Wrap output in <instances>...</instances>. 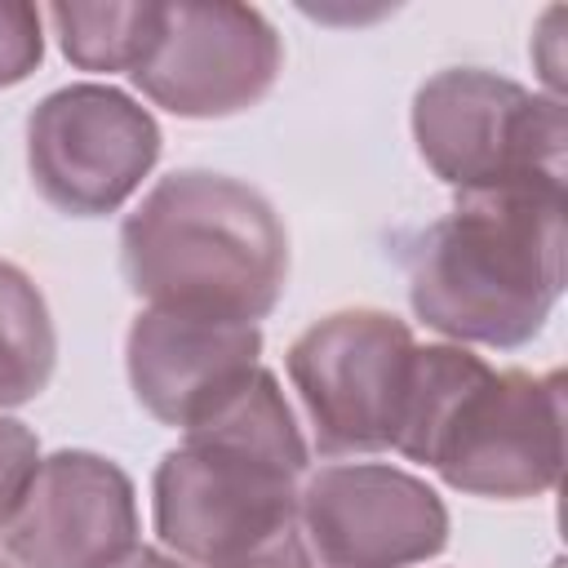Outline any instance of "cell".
<instances>
[{
    "mask_svg": "<svg viewBox=\"0 0 568 568\" xmlns=\"http://www.w3.org/2000/svg\"><path fill=\"white\" fill-rule=\"evenodd\" d=\"M311 470L280 377L253 368L182 430L151 475V524L186 568H315L297 488Z\"/></svg>",
    "mask_w": 568,
    "mask_h": 568,
    "instance_id": "obj_1",
    "label": "cell"
},
{
    "mask_svg": "<svg viewBox=\"0 0 568 568\" xmlns=\"http://www.w3.org/2000/svg\"><path fill=\"white\" fill-rule=\"evenodd\" d=\"M399 262L413 315L453 346H528L564 293V191L457 195Z\"/></svg>",
    "mask_w": 568,
    "mask_h": 568,
    "instance_id": "obj_2",
    "label": "cell"
},
{
    "mask_svg": "<svg viewBox=\"0 0 568 568\" xmlns=\"http://www.w3.org/2000/svg\"><path fill=\"white\" fill-rule=\"evenodd\" d=\"M390 453L466 497H546L564 466V373L493 368L470 346L426 342L413 351Z\"/></svg>",
    "mask_w": 568,
    "mask_h": 568,
    "instance_id": "obj_3",
    "label": "cell"
},
{
    "mask_svg": "<svg viewBox=\"0 0 568 568\" xmlns=\"http://www.w3.org/2000/svg\"><path fill=\"white\" fill-rule=\"evenodd\" d=\"M120 271L142 306L257 324L284 297L288 231L257 186L178 169L124 217Z\"/></svg>",
    "mask_w": 568,
    "mask_h": 568,
    "instance_id": "obj_4",
    "label": "cell"
},
{
    "mask_svg": "<svg viewBox=\"0 0 568 568\" xmlns=\"http://www.w3.org/2000/svg\"><path fill=\"white\" fill-rule=\"evenodd\" d=\"M413 142L453 195L564 191L568 115L559 93L484 71H435L413 98Z\"/></svg>",
    "mask_w": 568,
    "mask_h": 568,
    "instance_id": "obj_5",
    "label": "cell"
},
{
    "mask_svg": "<svg viewBox=\"0 0 568 568\" xmlns=\"http://www.w3.org/2000/svg\"><path fill=\"white\" fill-rule=\"evenodd\" d=\"M413 351V328L377 306L333 311L293 337L284 368L324 457L395 448Z\"/></svg>",
    "mask_w": 568,
    "mask_h": 568,
    "instance_id": "obj_6",
    "label": "cell"
},
{
    "mask_svg": "<svg viewBox=\"0 0 568 568\" xmlns=\"http://www.w3.org/2000/svg\"><path fill=\"white\" fill-rule=\"evenodd\" d=\"M160 124L111 84H62L27 115V173L44 204L102 217L133 200L160 160Z\"/></svg>",
    "mask_w": 568,
    "mask_h": 568,
    "instance_id": "obj_7",
    "label": "cell"
},
{
    "mask_svg": "<svg viewBox=\"0 0 568 568\" xmlns=\"http://www.w3.org/2000/svg\"><path fill=\"white\" fill-rule=\"evenodd\" d=\"M284 67L271 18L253 4H164L160 36L129 75L178 120H226L257 106Z\"/></svg>",
    "mask_w": 568,
    "mask_h": 568,
    "instance_id": "obj_8",
    "label": "cell"
},
{
    "mask_svg": "<svg viewBox=\"0 0 568 568\" xmlns=\"http://www.w3.org/2000/svg\"><path fill=\"white\" fill-rule=\"evenodd\" d=\"M297 519L315 568H413L448 546L439 493L390 462L306 470Z\"/></svg>",
    "mask_w": 568,
    "mask_h": 568,
    "instance_id": "obj_9",
    "label": "cell"
},
{
    "mask_svg": "<svg viewBox=\"0 0 568 568\" xmlns=\"http://www.w3.org/2000/svg\"><path fill=\"white\" fill-rule=\"evenodd\" d=\"M133 546H142L133 479L89 448L49 453L0 537L18 568H111Z\"/></svg>",
    "mask_w": 568,
    "mask_h": 568,
    "instance_id": "obj_10",
    "label": "cell"
},
{
    "mask_svg": "<svg viewBox=\"0 0 568 568\" xmlns=\"http://www.w3.org/2000/svg\"><path fill=\"white\" fill-rule=\"evenodd\" d=\"M262 364V328L240 320L142 306L124 333L133 399L173 430L200 422Z\"/></svg>",
    "mask_w": 568,
    "mask_h": 568,
    "instance_id": "obj_11",
    "label": "cell"
},
{
    "mask_svg": "<svg viewBox=\"0 0 568 568\" xmlns=\"http://www.w3.org/2000/svg\"><path fill=\"white\" fill-rule=\"evenodd\" d=\"M58 49L71 67L98 75H133L160 36L164 4L155 0H62L44 9Z\"/></svg>",
    "mask_w": 568,
    "mask_h": 568,
    "instance_id": "obj_12",
    "label": "cell"
},
{
    "mask_svg": "<svg viewBox=\"0 0 568 568\" xmlns=\"http://www.w3.org/2000/svg\"><path fill=\"white\" fill-rule=\"evenodd\" d=\"M58 364V333L36 280L0 262V413L31 404Z\"/></svg>",
    "mask_w": 568,
    "mask_h": 568,
    "instance_id": "obj_13",
    "label": "cell"
},
{
    "mask_svg": "<svg viewBox=\"0 0 568 568\" xmlns=\"http://www.w3.org/2000/svg\"><path fill=\"white\" fill-rule=\"evenodd\" d=\"M40 462H44V453H40L36 430L27 422L0 413V537L9 532V524H13V515H18L22 497H27Z\"/></svg>",
    "mask_w": 568,
    "mask_h": 568,
    "instance_id": "obj_14",
    "label": "cell"
},
{
    "mask_svg": "<svg viewBox=\"0 0 568 568\" xmlns=\"http://www.w3.org/2000/svg\"><path fill=\"white\" fill-rule=\"evenodd\" d=\"M44 58V9L0 0V89L22 84Z\"/></svg>",
    "mask_w": 568,
    "mask_h": 568,
    "instance_id": "obj_15",
    "label": "cell"
},
{
    "mask_svg": "<svg viewBox=\"0 0 568 568\" xmlns=\"http://www.w3.org/2000/svg\"><path fill=\"white\" fill-rule=\"evenodd\" d=\"M111 568H186L182 559H173V555H164V550H151V546H133L120 564H111Z\"/></svg>",
    "mask_w": 568,
    "mask_h": 568,
    "instance_id": "obj_16",
    "label": "cell"
},
{
    "mask_svg": "<svg viewBox=\"0 0 568 568\" xmlns=\"http://www.w3.org/2000/svg\"><path fill=\"white\" fill-rule=\"evenodd\" d=\"M0 568H18V564H9V559H0Z\"/></svg>",
    "mask_w": 568,
    "mask_h": 568,
    "instance_id": "obj_17",
    "label": "cell"
}]
</instances>
